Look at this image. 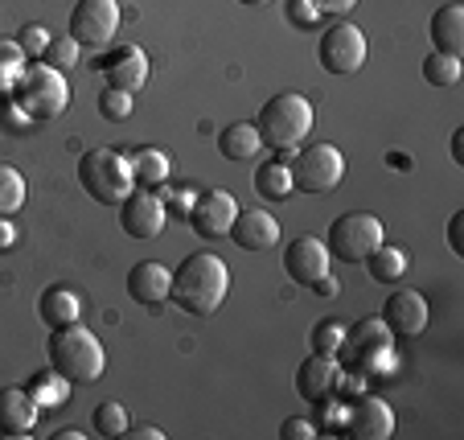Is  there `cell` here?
Here are the masks:
<instances>
[{
    "label": "cell",
    "mask_w": 464,
    "mask_h": 440,
    "mask_svg": "<svg viewBox=\"0 0 464 440\" xmlns=\"http://www.w3.org/2000/svg\"><path fill=\"white\" fill-rule=\"evenodd\" d=\"M50 29H45V25H25V29H21V37H17V45H21V50H25V58H42V54H45V45H50Z\"/></svg>",
    "instance_id": "obj_35"
},
{
    "label": "cell",
    "mask_w": 464,
    "mask_h": 440,
    "mask_svg": "<svg viewBox=\"0 0 464 440\" xmlns=\"http://www.w3.org/2000/svg\"><path fill=\"white\" fill-rule=\"evenodd\" d=\"M45 358H50V370H58L66 383H95V379H103V370H107L103 342L91 329H82L79 321L50 329Z\"/></svg>",
    "instance_id": "obj_2"
},
{
    "label": "cell",
    "mask_w": 464,
    "mask_h": 440,
    "mask_svg": "<svg viewBox=\"0 0 464 440\" xmlns=\"http://www.w3.org/2000/svg\"><path fill=\"white\" fill-rule=\"evenodd\" d=\"M227 292H230L227 264H222L214 251H193L189 259L177 264L169 300H173L181 313H189V318H210V313H218Z\"/></svg>",
    "instance_id": "obj_1"
},
{
    "label": "cell",
    "mask_w": 464,
    "mask_h": 440,
    "mask_svg": "<svg viewBox=\"0 0 464 440\" xmlns=\"http://www.w3.org/2000/svg\"><path fill=\"white\" fill-rule=\"evenodd\" d=\"M235 214H238V202L230 190H210V194H193V206H189V227L193 235L202 239H227L230 227H235Z\"/></svg>",
    "instance_id": "obj_12"
},
{
    "label": "cell",
    "mask_w": 464,
    "mask_h": 440,
    "mask_svg": "<svg viewBox=\"0 0 464 440\" xmlns=\"http://www.w3.org/2000/svg\"><path fill=\"white\" fill-rule=\"evenodd\" d=\"M460 74H464V66H460V58H452V54L431 50L428 58H423V79H428L431 87H456Z\"/></svg>",
    "instance_id": "obj_26"
},
{
    "label": "cell",
    "mask_w": 464,
    "mask_h": 440,
    "mask_svg": "<svg viewBox=\"0 0 464 440\" xmlns=\"http://www.w3.org/2000/svg\"><path fill=\"white\" fill-rule=\"evenodd\" d=\"M313 288H316V292H321V297H337V292H342V284H337V280H334V276H321V280H316V284H313Z\"/></svg>",
    "instance_id": "obj_42"
},
{
    "label": "cell",
    "mask_w": 464,
    "mask_h": 440,
    "mask_svg": "<svg viewBox=\"0 0 464 440\" xmlns=\"http://www.w3.org/2000/svg\"><path fill=\"white\" fill-rule=\"evenodd\" d=\"M230 239H235L243 251H267V247L280 243V222L267 210H238L235 227H230Z\"/></svg>",
    "instance_id": "obj_19"
},
{
    "label": "cell",
    "mask_w": 464,
    "mask_h": 440,
    "mask_svg": "<svg viewBox=\"0 0 464 440\" xmlns=\"http://www.w3.org/2000/svg\"><path fill=\"white\" fill-rule=\"evenodd\" d=\"M313 436H316V428L308 420H300V416L284 420V428H280V440H313Z\"/></svg>",
    "instance_id": "obj_37"
},
{
    "label": "cell",
    "mask_w": 464,
    "mask_h": 440,
    "mask_svg": "<svg viewBox=\"0 0 464 440\" xmlns=\"http://www.w3.org/2000/svg\"><path fill=\"white\" fill-rule=\"evenodd\" d=\"M37 318H42L45 329H62V326H74L82 318V300L71 284H50V288L37 297Z\"/></svg>",
    "instance_id": "obj_21"
},
{
    "label": "cell",
    "mask_w": 464,
    "mask_h": 440,
    "mask_svg": "<svg viewBox=\"0 0 464 440\" xmlns=\"http://www.w3.org/2000/svg\"><path fill=\"white\" fill-rule=\"evenodd\" d=\"M337 383H342V362H337V354H313V358L300 362V370H296V391L308 404H324V399L337 391Z\"/></svg>",
    "instance_id": "obj_16"
},
{
    "label": "cell",
    "mask_w": 464,
    "mask_h": 440,
    "mask_svg": "<svg viewBox=\"0 0 464 440\" xmlns=\"http://www.w3.org/2000/svg\"><path fill=\"white\" fill-rule=\"evenodd\" d=\"M169 288H173V272L157 259H140V264L128 272V297L140 300V305L157 308L160 300H169Z\"/></svg>",
    "instance_id": "obj_20"
},
{
    "label": "cell",
    "mask_w": 464,
    "mask_h": 440,
    "mask_svg": "<svg viewBox=\"0 0 464 440\" xmlns=\"http://www.w3.org/2000/svg\"><path fill=\"white\" fill-rule=\"evenodd\" d=\"M66 387H71V383L62 379L58 370H45V375H34V379H29V396H34V404L37 407H58V404H66Z\"/></svg>",
    "instance_id": "obj_27"
},
{
    "label": "cell",
    "mask_w": 464,
    "mask_h": 440,
    "mask_svg": "<svg viewBox=\"0 0 464 440\" xmlns=\"http://www.w3.org/2000/svg\"><path fill=\"white\" fill-rule=\"evenodd\" d=\"M428 34H431V50L460 58L464 54V5L460 0H448V5H440V9L431 13Z\"/></svg>",
    "instance_id": "obj_22"
},
{
    "label": "cell",
    "mask_w": 464,
    "mask_h": 440,
    "mask_svg": "<svg viewBox=\"0 0 464 440\" xmlns=\"http://www.w3.org/2000/svg\"><path fill=\"white\" fill-rule=\"evenodd\" d=\"M165 222H169V206L152 190H131L120 202V227L131 239H157L165 230Z\"/></svg>",
    "instance_id": "obj_11"
},
{
    "label": "cell",
    "mask_w": 464,
    "mask_h": 440,
    "mask_svg": "<svg viewBox=\"0 0 464 440\" xmlns=\"http://www.w3.org/2000/svg\"><path fill=\"white\" fill-rule=\"evenodd\" d=\"M13 99L21 103V112H25L29 120H58V115L71 107V83H66L62 71H53L45 62H34V66L21 71Z\"/></svg>",
    "instance_id": "obj_5"
},
{
    "label": "cell",
    "mask_w": 464,
    "mask_h": 440,
    "mask_svg": "<svg viewBox=\"0 0 464 440\" xmlns=\"http://www.w3.org/2000/svg\"><path fill=\"white\" fill-rule=\"evenodd\" d=\"M382 321L391 334H403V337H420L431 321V308H428V297L415 288H394L382 305Z\"/></svg>",
    "instance_id": "obj_14"
},
{
    "label": "cell",
    "mask_w": 464,
    "mask_h": 440,
    "mask_svg": "<svg viewBox=\"0 0 464 440\" xmlns=\"http://www.w3.org/2000/svg\"><path fill=\"white\" fill-rule=\"evenodd\" d=\"M13 247H17V227H13L9 219H0V256L13 251Z\"/></svg>",
    "instance_id": "obj_40"
},
{
    "label": "cell",
    "mask_w": 464,
    "mask_h": 440,
    "mask_svg": "<svg viewBox=\"0 0 464 440\" xmlns=\"http://www.w3.org/2000/svg\"><path fill=\"white\" fill-rule=\"evenodd\" d=\"M79 50H82V45L74 42L71 34H53L50 45H45V54H42V62L66 74V71H74V66H79Z\"/></svg>",
    "instance_id": "obj_31"
},
{
    "label": "cell",
    "mask_w": 464,
    "mask_h": 440,
    "mask_svg": "<svg viewBox=\"0 0 464 440\" xmlns=\"http://www.w3.org/2000/svg\"><path fill=\"white\" fill-rule=\"evenodd\" d=\"M337 354L358 379L362 375H378V370L394 367V334L386 329L382 318H362L353 329H345V342Z\"/></svg>",
    "instance_id": "obj_6"
},
{
    "label": "cell",
    "mask_w": 464,
    "mask_h": 440,
    "mask_svg": "<svg viewBox=\"0 0 464 440\" xmlns=\"http://www.w3.org/2000/svg\"><path fill=\"white\" fill-rule=\"evenodd\" d=\"M460 227H464V210L452 214V222H448V247H452V256L460 259L464 256V243H460Z\"/></svg>",
    "instance_id": "obj_39"
},
{
    "label": "cell",
    "mask_w": 464,
    "mask_h": 440,
    "mask_svg": "<svg viewBox=\"0 0 464 440\" xmlns=\"http://www.w3.org/2000/svg\"><path fill=\"white\" fill-rule=\"evenodd\" d=\"M378 243H382V222L366 210H345L342 219H334L329 239H324L337 264H366Z\"/></svg>",
    "instance_id": "obj_7"
},
{
    "label": "cell",
    "mask_w": 464,
    "mask_h": 440,
    "mask_svg": "<svg viewBox=\"0 0 464 440\" xmlns=\"http://www.w3.org/2000/svg\"><path fill=\"white\" fill-rule=\"evenodd\" d=\"M99 71H103L107 87L140 95L144 83H149V54H144L140 45H120V50H111L103 62H99Z\"/></svg>",
    "instance_id": "obj_15"
},
{
    "label": "cell",
    "mask_w": 464,
    "mask_h": 440,
    "mask_svg": "<svg viewBox=\"0 0 464 440\" xmlns=\"http://www.w3.org/2000/svg\"><path fill=\"white\" fill-rule=\"evenodd\" d=\"M25 50H21L17 42H5L0 37V95H13L17 91V79L21 71H25Z\"/></svg>",
    "instance_id": "obj_30"
},
{
    "label": "cell",
    "mask_w": 464,
    "mask_h": 440,
    "mask_svg": "<svg viewBox=\"0 0 464 440\" xmlns=\"http://www.w3.org/2000/svg\"><path fill=\"white\" fill-rule=\"evenodd\" d=\"M288 169H292V190H300L308 198H321V194H334L342 185L345 157L334 144H308V149L296 152V161Z\"/></svg>",
    "instance_id": "obj_8"
},
{
    "label": "cell",
    "mask_w": 464,
    "mask_h": 440,
    "mask_svg": "<svg viewBox=\"0 0 464 440\" xmlns=\"http://www.w3.org/2000/svg\"><path fill=\"white\" fill-rule=\"evenodd\" d=\"M79 185L82 194L99 206H120L136 190V169L128 152L115 149H91L79 157Z\"/></svg>",
    "instance_id": "obj_3"
},
{
    "label": "cell",
    "mask_w": 464,
    "mask_h": 440,
    "mask_svg": "<svg viewBox=\"0 0 464 440\" xmlns=\"http://www.w3.org/2000/svg\"><path fill=\"white\" fill-rule=\"evenodd\" d=\"M255 128H259L263 144H272V149H296V144L313 132V103H308L304 95H296V91H284V95L267 99V103L259 107Z\"/></svg>",
    "instance_id": "obj_4"
},
{
    "label": "cell",
    "mask_w": 464,
    "mask_h": 440,
    "mask_svg": "<svg viewBox=\"0 0 464 440\" xmlns=\"http://www.w3.org/2000/svg\"><path fill=\"white\" fill-rule=\"evenodd\" d=\"M91 428H95V436H123V432H128V407L115 404V399L99 404L95 412H91Z\"/></svg>",
    "instance_id": "obj_32"
},
{
    "label": "cell",
    "mask_w": 464,
    "mask_h": 440,
    "mask_svg": "<svg viewBox=\"0 0 464 440\" xmlns=\"http://www.w3.org/2000/svg\"><path fill=\"white\" fill-rule=\"evenodd\" d=\"M345 432H350L353 440H386L394 432L391 404H386V399H378V396L358 399V404L350 407V416H345Z\"/></svg>",
    "instance_id": "obj_17"
},
{
    "label": "cell",
    "mask_w": 464,
    "mask_h": 440,
    "mask_svg": "<svg viewBox=\"0 0 464 440\" xmlns=\"http://www.w3.org/2000/svg\"><path fill=\"white\" fill-rule=\"evenodd\" d=\"M407 251L403 247H386V243H378L374 251H370V259H366V272L374 276L378 284H399L407 276Z\"/></svg>",
    "instance_id": "obj_24"
},
{
    "label": "cell",
    "mask_w": 464,
    "mask_h": 440,
    "mask_svg": "<svg viewBox=\"0 0 464 440\" xmlns=\"http://www.w3.org/2000/svg\"><path fill=\"white\" fill-rule=\"evenodd\" d=\"M366 54H370L366 34L358 25H350V21L329 25L321 34V42H316V62L329 74H358L366 66Z\"/></svg>",
    "instance_id": "obj_9"
},
{
    "label": "cell",
    "mask_w": 464,
    "mask_h": 440,
    "mask_svg": "<svg viewBox=\"0 0 464 440\" xmlns=\"http://www.w3.org/2000/svg\"><path fill=\"white\" fill-rule=\"evenodd\" d=\"M345 342V326L334 318H324L313 326V354H337Z\"/></svg>",
    "instance_id": "obj_34"
},
{
    "label": "cell",
    "mask_w": 464,
    "mask_h": 440,
    "mask_svg": "<svg viewBox=\"0 0 464 440\" xmlns=\"http://www.w3.org/2000/svg\"><path fill=\"white\" fill-rule=\"evenodd\" d=\"M316 13H350L358 0H313Z\"/></svg>",
    "instance_id": "obj_41"
},
{
    "label": "cell",
    "mask_w": 464,
    "mask_h": 440,
    "mask_svg": "<svg viewBox=\"0 0 464 440\" xmlns=\"http://www.w3.org/2000/svg\"><path fill=\"white\" fill-rule=\"evenodd\" d=\"M259 149H263V141H259V128H255V123L238 120L218 132V152L227 161H251V157H259Z\"/></svg>",
    "instance_id": "obj_23"
},
{
    "label": "cell",
    "mask_w": 464,
    "mask_h": 440,
    "mask_svg": "<svg viewBox=\"0 0 464 440\" xmlns=\"http://www.w3.org/2000/svg\"><path fill=\"white\" fill-rule=\"evenodd\" d=\"M21 206H25V177L21 169L0 165V219H13Z\"/></svg>",
    "instance_id": "obj_28"
},
{
    "label": "cell",
    "mask_w": 464,
    "mask_h": 440,
    "mask_svg": "<svg viewBox=\"0 0 464 440\" xmlns=\"http://www.w3.org/2000/svg\"><path fill=\"white\" fill-rule=\"evenodd\" d=\"M128 440H165V432L160 428H136V432H123Z\"/></svg>",
    "instance_id": "obj_43"
},
{
    "label": "cell",
    "mask_w": 464,
    "mask_h": 440,
    "mask_svg": "<svg viewBox=\"0 0 464 440\" xmlns=\"http://www.w3.org/2000/svg\"><path fill=\"white\" fill-rule=\"evenodd\" d=\"M316 17H321V13H316L313 0H288V21L292 25H313Z\"/></svg>",
    "instance_id": "obj_36"
},
{
    "label": "cell",
    "mask_w": 464,
    "mask_h": 440,
    "mask_svg": "<svg viewBox=\"0 0 464 440\" xmlns=\"http://www.w3.org/2000/svg\"><path fill=\"white\" fill-rule=\"evenodd\" d=\"M0 115H5V123H9L13 132H25V123H34L25 112H21V103H17V99H9V103H5V112H0Z\"/></svg>",
    "instance_id": "obj_38"
},
{
    "label": "cell",
    "mask_w": 464,
    "mask_h": 440,
    "mask_svg": "<svg viewBox=\"0 0 464 440\" xmlns=\"http://www.w3.org/2000/svg\"><path fill=\"white\" fill-rule=\"evenodd\" d=\"M255 194L267 198V202H288L292 194V169L280 161H267V165L255 169Z\"/></svg>",
    "instance_id": "obj_25"
},
{
    "label": "cell",
    "mask_w": 464,
    "mask_h": 440,
    "mask_svg": "<svg viewBox=\"0 0 464 440\" xmlns=\"http://www.w3.org/2000/svg\"><path fill=\"white\" fill-rule=\"evenodd\" d=\"M131 107H136V95H128V91H115V87L99 91V115H103V120L123 123L131 115Z\"/></svg>",
    "instance_id": "obj_33"
},
{
    "label": "cell",
    "mask_w": 464,
    "mask_h": 440,
    "mask_svg": "<svg viewBox=\"0 0 464 440\" xmlns=\"http://www.w3.org/2000/svg\"><path fill=\"white\" fill-rule=\"evenodd\" d=\"M329 264H334V256H329L324 239L300 235L284 247V272H288V280H296L300 288H313L321 276H329Z\"/></svg>",
    "instance_id": "obj_13"
},
{
    "label": "cell",
    "mask_w": 464,
    "mask_h": 440,
    "mask_svg": "<svg viewBox=\"0 0 464 440\" xmlns=\"http://www.w3.org/2000/svg\"><path fill=\"white\" fill-rule=\"evenodd\" d=\"M131 169H136V181H144V185H160L173 173V165H169V157L160 149H140L131 157Z\"/></svg>",
    "instance_id": "obj_29"
},
{
    "label": "cell",
    "mask_w": 464,
    "mask_h": 440,
    "mask_svg": "<svg viewBox=\"0 0 464 440\" xmlns=\"http://www.w3.org/2000/svg\"><path fill=\"white\" fill-rule=\"evenodd\" d=\"M37 412L42 407L25 387H0V436H34Z\"/></svg>",
    "instance_id": "obj_18"
},
{
    "label": "cell",
    "mask_w": 464,
    "mask_h": 440,
    "mask_svg": "<svg viewBox=\"0 0 464 440\" xmlns=\"http://www.w3.org/2000/svg\"><path fill=\"white\" fill-rule=\"evenodd\" d=\"M120 29V0H79L71 9V37L79 45L103 50Z\"/></svg>",
    "instance_id": "obj_10"
},
{
    "label": "cell",
    "mask_w": 464,
    "mask_h": 440,
    "mask_svg": "<svg viewBox=\"0 0 464 440\" xmlns=\"http://www.w3.org/2000/svg\"><path fill=\"white\" fill-rule=\"evenodd\" d=\"M238 5H267V0H238Z\"/></svg>",
    "instance_id": "obj_44"
}]
</instances>
